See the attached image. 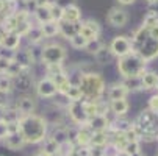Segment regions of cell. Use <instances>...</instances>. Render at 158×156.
<instances>
[{
	"label": "cell",
	"mask_w": 158,
	"mask_h": 156,
	"mask_svg": "<svg viewBox=\"0 0 158 156\" xmlns=\"http://www.w3.org/2000/svg\"><path fill=\"white\" fill-rule=\"evenodd\" d=\"M46 131H47L46 120L39 116L30 114L22 117L19 122V133L25 142H31V144L41 142L46 138Z\"/></svg>",
	"instance_id": "1"
},
{
	"label": "cell",
	"mask_w": 158,
	"mask_h": 156,
	"mask_svg": "<svg viewBox=\"0 0 158 156\" xmlns=\"http://www.w3.org/2000/svg\"><path fill=\"white\" fill-rule=\"evenodd\" d=\"M133 128L141 139H158V114L150 109H144L133 123Z\"/></svg>",
	"instance_id": "2"
},
{
	"label": "cell",
	"mask_w": 158,
	"mask_h": 156,
	"mask_svg": "<svg viewBox=\"0 0 158 156\" xmlns=\"http://www.w3.org/2000/svg\"><path fill=\"white\" fill-rule=\"evenodd\" d=\"M146 64H147V61L143 56H139L138 53L131 52V53L119 58L118 69H119V72H121V75L124 78L141 77L146 72Z\"/></svg>",
	"instance_id": "3"
},
{
	"label": "cell",
	"mask_w": 158,
	"mask_h": 156,
	"mask_svg": "<svg viewBox=\"0 0 158 156\" xmlns=\"http://www.w3.org/2000/svg\"><path fill=\"white\" fill-rule=\"evenodd\" d=\"M78 87H80V91H81V95L88 97L89 100H93L96 102L100 94L103 92V87H105V83L103 80L96 75V74H86L80 78L78 81Z\"/></svg>",
	"instance_id": "4"
},
{
	"label": "cell",
	"mask_w": 158,
	"mask_h": 156,
	"mask_svg": "<svg viewBox=\"0 0 158 156\" xmlns=\"http://www.w3.org/2000/svg\"><path fill=\"white\" fill-rule=\"evenodd\" d=\"M42 61L47 66H60L61 61L66 56V52L61 46H56V44H50V46L42 49Z\"/></svg>",
	"instance_id": "5"
},
{
	"label": "cell",
	"mask_w": 158,
	"mask_h": 156,
	"mask_svg": "<svg viewBox=\"0 0 158 156\" xmlns=\"http://www.w3.org/2000/svg\"><path fill=\"white\" fill-rule=\"evenodd\" d=\"M110 50H111V53L114 55V56L122 58V56H125V55H128V53L133 52L131 41L128 38H125V36H118V38H114V39L111 41Z\"/></svg>",
	"instance_id": "6"
},
{
	"label": "cell",
	"mask_w": 158,
	"mask_h": 156,
	"mask_svg": "<svg viewBox=\"0 0 158 156\" xmlns=\"http://www.w3.org/2000/svg\"><path fill=\"white\" fill-rule=\"evenodd\" d=\"M135 53H138L139 56H143L146 61H149V59H153L156 55H158V41H155V39H152V38H147L146 41H144V44L143 46L135 52Z\"/></svg>",
	"instance_id": "7"
},
{
	"label": "cell",
	"mask_w": 158,
	"mask_h": 156,
	"mask_svg": "<svg viewBox=\"0 0 158 156\" xmlns=\"http://www.w3.org/2000/svg\"><path fill=\"white\" fill-rule=\"evenodd\" d=\"M99 33H100V27H99L97 22H94V20H86L85 24L80 27V31H78V34H81L86 41L97 39Z\"/></svg>",
	"instance_id": "8"
},
{
	"label": "cell",
	"mask_w": 158,
	"mask_h": 156,
	"mask_svg": "<svg viewBox=\"0 0 158 156\" xmlns=\"http://www.w3.org/2000/svg\"><path fill=\"white\" fill-rule=\"evenodd\" d=\"M128 20V16L124 10H119V8H113L108 14V22L113 25V27H124Z\"/></svg>",
	"instance_id": "9"
},
{
	"label": "cell",
	"mask_w": 158,
	"mask_h": 156,
	"mask_svg": "<svg viewBox=\"0 0 158 156\" xmlns=\"http://www.w3.org/2000/svg\"><path fill=\"white\" fill-rule=\"evenodd\" d=\"M71 117L77 123H81V125L88 123L89 117L86 116L85 109H83V102H72V105H71Z\"/></svg>",
	"instance_id": "10"
},
{
	"label": "cell",
	"mask_w": 158,
	"mask_h": 156,
	"mask_svg": "<svg viewBox=\"0 0 158 156\" xmlns=\"http://www.w3.org/2000/svg\"><path fill=\"white\" fill-rule=\"evenodd\" d=\"M108 126H110V120L106 119V116L97 114V116H94V117H91L88 120V128L93 133L94 131H105Z\"/></svg>",
	"instance_id": "11"
},
{
	"label": "cell",
	"mask_w": 158,
	"mask_h": 156,
	"mask_svg": "<svg viewBox=\"0 0 158 156\" xmlns=\"http://www.w3.org/2000/svg\"><path fill=\"white\" fill-rule=\"evenodd\" d=\"M38 94L41 97H53L56 94V87L50 78H44L38 84Z\"/></svg>",
	"instance_id": "12"
},
{
	"label": "cell",
	"mask_w": 158,
	"mask_h": 156,
	"mask_svg": "<svg viewBox=\"0 0 158 156\" xmlns=\"http://www.w3.org/2000/svg\"><path fill=\"white\" fill-rule=\"evenodd\" d=\"M52 78V81H53V84H55V87H56V92H63V94H66L67 92V89L71 87V83H69V78H67L63 72H58V74H55V75H50Z\"/></svg>",
	"instance_id": "13"
},
{
	"label": "cell",
	"mask_w": 158,
	"mask_h": 156,
	"mask_svg": "<svg viewBox=\"0 0 158 156\" xmlns=\"http://www.w3.org/2000/svg\"><path fill=\"white\" fill-rule=\"evenodd\" d=\"M63 19L71 24H77L80 19V10L75 5H67L66 8H63Z\"/></svg>",
	"instance_id": "14"
},
{
	"label": "cell",
	"mask_w": 158,
	"mask_h": 156,
	"mask_svg": "<svg viewBox=\"0 0 158 156\" xmlns=\"http://www.w3.org/2000/svg\"><path fill=\"white\" fill-rule=\"evenodd\" d=\"M127 92H128V91L125 89V86H124L122 83H116V84H113V86L110 87L108 97H110L111 102H113V100H121V98H125Z\"/></svg>",
	"instance_id": "15"
},
{
	"label": "cell",
	"mask_w": 158,
	"mask_h": 156,
	"mask_svg": "<svg viewBox=\"0 0 158 156\" xmlns=\"http://www.w3.org/2000/svg\"><path fill=\"white\" fill-rule=\"evenodd\" d=\"M17 109L20 114H25V116H30L35 109V100L31 97H22L19 102H17Z\"/></svg>",
	"instance_id": "16"
},
{
	"label": "cell",
	"mask_w": 158,
	"mask_h": 156,
	"mask_svg": "<svg viewBox=\"0 0 158 156\" xmlns=\"http://www.w3.org/2000/svg\"><path fill=\"white\" fill-rule=\"evenodd\" d=\"M19 42H20V36L16 31H8L6 34H3L2 46H5L8 50H14L19 47Z\"/></svg>",
	"instance_id": "17"
},
{
	"label": "cell",
	"mask_w": 158,
	"mask_h": 156,
	"mask_svg": "<svg viewBox=\"0 0 158 156\" xmlns=\"http://www.w3.org/2000/svg\"><path fill=\"white\" fill-rule=\"evenodd\" d=\"M24 138L20 136V133H13V134H8L6 136V141H5V144H6V147L8 148H11V150H19L22 145H24Z\"/></svg>",
	"instance_id": "18"
},
{
	"label": "cell",
	"mask_w": 158,
	"mask_h": 156,
	"mask_svg": "<svg viewBox=\"0 0 158 156\" xmlns=\"http://www.w3.org/2000/svg\"><path fill=\"white\" fill-rule=\"evenodd\" d=\"M80 27L78 24H71V22H63V24H60V31L63 33V36L66 38H72L74 34H77L80 31Z\"/></svg>",
	"instance_id": "19"
},
{
	"label": "cell",
	"mask_w": 158,
	"mask_h": 156,
	"mask_svg": "<svg viewBox=\"0 0 158 156\" xmlns=\"http://www.w3.org/2000/svg\"><path fill=\"white\" fill-rule=\"evenodd\" d=\"M91 138H93V131L89 130L88 126H83L81 130L77 131V138L75 141L80 144V145H88V144H91Z\"/></svg>",
	"instance_id": "20"
},
{
	"label": "cell",
	"mask_w": 158,
	"mask_h": 156,
	"mask_svg": "<svg viewBox=\"0 0 158 156\" xmlns=\"http://www.w3.org/2000/svg\"><path fill=\"white\" fill-rule=\"evenodd\" d=\"M111 111H113L116 116H124L127 111H128V102H127L125 98L113 100V102H111Z\"/></svg>",
	"instance_id": "21"
},
{
	"label": "cell",
	"mask_w": 158,
	"mask_h": 156,
	"mask_svg": "<svg viewBox=\"0 0 158 156\" xmlns=\"http://www.w3.org/2000/svg\"><path fill=\"white\" fill-rule=\"evenodd\" d=\"M139 78H141V84L144 89H153L156 84V74L155 72H150V70L144 72Z\"/></svg>",
	"instance_id": "22"
},
{
	"label": "cell",
	"mask_w": 158,
	"mask_h": 156,
	"mask_svg": "<svg viewBox=\"0 0 158 156\" xmlns=\"http://www.w3.org/2000/svg\"><path fill=\"white\" fill-rule=\"evenodd\" d=\"M41 31H42L44 36L52 38V36H55V34L60 31V25L56 24V22L50 20V22H46V24H42V25H41Z\"/></svg>",
	"instance_id": "23"
},
{
	"label": "cell",
	"mask_w": 158,
	"mask_h": 156,
	"mask_svg": "<svg viewBox=\"0 0 158 156\" xmlns=\"http://www.w3.org/2000/svg\"><path fill=\"white\" fill-rule=\"evenodd\" d=\"M131 126H133L131 122L125 120V119H116L114 122H111V128L114 130V133H122V134L125 131H128Z\"/></svg>",
	"instance_id": "24"
},
{
	"label": "cell",
	"mask_w": 158,
	"mask_h": 156,
	"mask_svg": "<svg viewBox=\"0 0 158 156\" xmlns=\"http://www.w3.org/2000/svg\"><path fill=\"white\" fill-rule=\"evenodd\" d=\"M108 142V133L106 131H94L93 138H91V144H94L96 147H103Z\"/></svg>",
	"instance_id": "25"
},
{
	"label": "cell",
	"mask_w": 158,
	"mask_h": 156,
	"mask_svg": "<svg viewBox=\"0 0 158 156\" xmlns=\"http://www.w3.org/2000/svg\"><path fill=\"white\" fill-rule=\"evenodd\" d=\"M127 91H138V89H143V84H141V78L139 77H131V78H125L124 83Z\"/></svg>",
	"instance_id": "26"
},
{
	"label": "cell",
	"mask_w": 158,
	"mask_h": 156,
	"mask_svg": "<svg viewBox=\"0 0 158 156\" xmlns=\"http://www.w3.org/2000/svg\"><path fill=\"white\" fill-rule=\"evenodd\" d=\"M58 147H60V144H58L56 141H53L52 138H49L46 142H44L42 151L47 153L49 156H55V154H58Z\"/></svg>",
	"instance_id": "27"
},
{
	"label": "cell",
	"mask_w": 158,
	"mask_h": 156,
	"mask_svg": "<svg viewBox=\"0 0 158 156\" xmlns=\"http://www.w3.org/2000/svg\"><path fill=\"white\" fill-rule=\"evenodd\" d=\"M74 151H75V148H74V144L71 141H66V142L60 144V147H58V154L60 156H72Z\"/></svg>",
	"instance_id": "28"
},
{
	"label": "cell",
	"mask_w": 158,
	"mask_h": 156,
	"mask_svg": "<svg viewBox=\"0 0 158 156\" xmlns=\"http://www.w3.org/2000/svg\"><path fill=\"white\" fill-rule=\"evenodd\" d=\"M96 56H97V61H99V62L106 64V62H110V61H111V58L114 56V55L111 53V50H110V49H103V47H102V49L96 53Z\"/></svg>",
	"instance_id": "29"
},
{
	"label": "cell",
	"mask_w": 158,
	"mask_h": 156,
	"mask_svg": "<svg viewBox=\"0 0 158 156\" xmlns=\"http://www.w3.org/2000/svg\"><path fill=\"white\" fill-rule=\"evenodd\" d=\"M27 36H28V41L33 42V44L39 42V41L44 38V34H42V31H41V27H33V28H30L28 33H27Z\"/></svg>",
	"instance_id": "30"
},
{
	"label": "cell",
	"mask_w": 158,
	"mask_h": 156,
	"mask_svg": "<svg viewBox=\"0 0 158 156\" xmlns=\"http://www.w3.org/2000/svg\"><path fill=\"white\" fill-rule=\"evenodd\" d=\"M66 97L69 98L71 102H80V98H81V91H80V87L71 84V87L67 89V92H66Z\"/></svg>",
	"instance_id": "31"
},
{
	"label": "cell",
	"mask_w": 158,
	"mask_h": 156,
	"mask_svg": "<svg viewBox=\"0 0 158 156\" xmlns=\"http://www.w3.org/2000/svg\"><path fill=\"white\" fill-rule=\"evenodd\" d=\"M36 19L42 24H46V22H50L52 17H50V11H49V6L46 8H38L36 10Z\"/></svg>",
	"instance_id": "32"
},
{
	"label": "cell",
	"mask_w": 158,
	"mask_h": 156,
	"mask_svg": "<svg viewBox=\"0 0 158 156\" xmlns=\"http://www.w3.org/2000/svg\"><path fill=\"white\" fill-rule=\"evenodd\" d=\"M49 11H50V17L53 22H58L63 19V8L60 5H49Z\"/></svg>",
	"instance_id": "33"
},
{
	"label": "cell",
	"mask_w": 158,
	"mask_h": 156,
	"mask_svg": "<svg viewBox=\"0 0 158 156\" xmlns=\"http://www.w3.org/2000/svg\"><path fill=\"white\" fill-rule=\"evenodd\" d=\"M102 47H103V46H102V42H100L99 39L88 41V42H86V46H85V49H86L89 53H97V52H99Z\"/></svg>",
	"instance_id": "34"
},
{
	"label": "cell",
	"mask_w": 158,
	"mask_h": 156,
	"mask_svg": "<svg viewBox=\"0 0 158 156\" xmlns=\"http://www.w3.org/2000/svg\"><path fill=\"white\" fill-rule=\"evenodd\" d=\"M122 151H124L125 154H128V156H133V154L139 153V151H141V150H139V142H127Z\"/></svg>",
	"instance_id": "35"
},
{
	"label": "cell",
	"mask_w": 158,
	"mask_h": 156,
	"mask_svg": "<svg viewBox=\"0 0 158 156\" xmlns=\"http://www.w3.org/2000/svg\"><path fill=\"white\" fill-rule=\"evenodd\" d=\"M86 42H88V41H86L81 34H78V33L71 38V44H72V47H75V49H85Z\"/></svg>",
	"instance_id": "36"
},
{
	"label": "cell",
	"mask_w": 158,
	"mask_h": 156,
	"mask_svg": "<svg viewBox=\"0 0 158 156\" xmlns=\"http://www.w3.org/2000/svg\"><path fill=\"white\" fill-rule=\"evenodd\" d=\"M11 87H13L11 78H8V77H2V78H0V92L6 94V92L11 91Z\"/></svg>",
	"instance_id": "37"
},
{
	"label": "cell",
	"mask_w": 158,
	"mask_h": 156,
	"mask_svg": "<svg viewBox=\"0 0 158 156\" xmlns=\"http://www.w3.org/2000/svg\"><path fill=\"white\" fill-rule=\"evenodd\" d=\"M52 139L56 141L58 144L66 142V141H67V131H66V130H56L53 134H52Z\"/></svg>",
	"instance_id": "38"
},
{
	"label": "cell",
	"mask_w": 158,
	"mask_h": 156,
	"mask_svg": "<svg viewBox=\"0 0 158 156\" xmlns=\"http://www.w3.org/2000/svg\"><path fill=\"white\" fill-rule=\"evenodd\" d=\"M158 24V16H153V14H147L146 16V19H144V24H143V27L144 28H152V27H155Z\"/></svg>",
	"instance_id": "39"
},
{
	"label": "cell",
	"mask_w": 158,
	"mask_h": 156,
	"mask_svg": "<svg viewBox=\"0 0 158 156\" xmlns=\"http://www.w3.org/2000/svg\"><path fill=\"white\" fill-rule=\"evenodd\" d=\"M17 84H19V87L20 89H28L30 87V78L27 77V75H19L17 77Z\"/></svg>",
	"instance_id": "40"
},
{
	"label": "cell",
	"mask_w": 158,
	"mask_h": 156,
	"mask_svg": "<svg viewBox=\"0 0 158 156\" xmlns=\"http://www.w3.org/2000/svg\"><path fill=\"white\" fill-rule=\"evenodd\" d=\"M149 105H150V108H149V109L158 114V94L150 97V100H149Z\"/></svg>",
	"instance_id": "41"
},
{
	"label": "cell",
	"mask_w": 158,
	"mask_h": 156,
	"mask_svg": "<svg viewBox=\"0 0 158 156\" xmlns=\"http://www.w3.org/2000/svg\"><path fill=\"white\" fill-rule=\"evenodd\" d=\"M10 64H11L10 59H6V58H3V56H0V72H8Z\"/></svg>",
	"instance_id": "42"
},
{
	"label": "cell",
	"mask_w": 158,
	"mask_h": 156,
	"mask_svg": "<svg viewBox=\"0 0 158 156\" xmlns=\"http://www.w3.org/2000/svg\"><path fill=\"white\" fill-rule=\"evenodd\" d=\"M149 14L158 16V0L153 2V3H149Z\"/></svg>",
	"instance_id": "43"
},
{
	"label": "cell",
	"mask_w": 158,
	"mask_h": 156,
	"mask_svg": "<svg viewBox=\"0 0 158 156\" xmlns=\"http://www.w3.org/2000/svg\"><path fill=\"white\" fill-rule=\"evenodd\" d=\"M149 38H152V39L158 41V24H156L155 27L149 28Z\"/></svg>",
	"instance_id": "44"
},
{
	"label": "cell",
	"mask_w": 158,
	"mask_h": 156,
	"mask_svg": "<svg viewBox=\"0 0 158 156\" xmlns=\"http://www.w3.org/2000/svg\"><path fill=\"white\" fill-rule=\"evenodd\" d=\"M8 136V131H6V123L5 122H0V139H3Z\"/></svg>",
	"instance_id": "45"
},
{
	"label": "cell",
	"mask_w": 158,
	"mask_h": 156,
	"mask_svg": "<svg viewBox=\"0 0 158 156\" xmlns=\"http://www.w3.org/2000/svg\"><path fill=\"white\" fill-rule=\"evenodd\" d=\"M35 3L38 8H46L50 5V0H35Z\"/></svg>",
	"instance_id": "46"
},
{
	"label": "cell",
	"mask_w": 158,
	"mask_h": 156,
	"mask_svg": "<svg viewBox=\"0 0 158 156\" xmlns=\"http://www.w3.org/2000/svg\"><path fill=\"white\" fill-rule=\"evenodd\" d=\"M119 3H122V5H130V3H133L135 0H118Z\"/></svg>",
	"instance_id": "47"
},
{
	"label": "cell",
	"mask_w": 158,
	"mask_h": 156,
	"mask_svg": "<svg viewBox=\"0 0 158 156\" xmlns=\"http://www.w3.org/2000/svg\"><path fill=\"white\" fill-rule=\"evenodd\" d=\"M35 156H49L47 153H44V151H39V153H36Z\"/></svg>",
	"instance_id": "48"
},
{
	"label": "cell",
	"mask_w": 158,
	"mask_h": 156,
	"mask_svg": "<svg viewBox=\"0 0 158 156\" xmlns=\"http://www.w3.org/2000/svg\"><path fill=\"white\" fill-rule=\"evenodd\" d=\"M3 113H5V111L0 108V122H2V119H3Z\"/></svg>",
	"instance_id": "49"
},
{
	"label": "cell",
	"mask_w": 158,
	"mask_h": 156,
	"mask_svg": "<svg viewBox=\"0 0 158 156\" xmlns=\"http://www.w3.org/2000/svg\"><path fill=\"white\" fill-rule=\"evenodd\" d=\"M2 42H3V33H0V46H2Z\"/></svg>",
	"instance_id": "50"
},
{
	"label": "cell",
	"mask_w": 158,
	"mask_h": 156,
	"mask_svg": "<svg viewBox=\"0 0 158 156\" xmlns=\"http://www.w3.org/2000/svg\"><path fill=\"white\" fill-rule=\"evenodd\" d=\"M133 156H143V154H141V151H139V153H136V154H133Z\"/></svg>",
	"instance_id": "51"
},
{
	"label": "cell",
	"mask_w": 158,
	"mask_h": 156,
	"mask_svg": "<svg viewBox=\"0 0 158 156\" xmlns=\"http://www.w3.org/2000/svg\"><path fill=\"white\" fill-rule=\"evenodd\" d=\"M147 2H149V3H153V2H156V0H147Z\"/></svg>",
	"instance_id": "52"
},
{
	"label": "cell",
	"mask_w": 158,
	"mask_h": 156,
	"mask_svg": "<svg viewBox=\"0 0 158 156\" xmlns=\"http://www.w3.org/2000/svg\"><path fill=\"white\" fill-rule=\"evenodd\" d=\"M155 87L158 89V77H156V84H155Z\"/></svg>",
	"instance_id": "53"
},
{
	"label": "cell",
	"mask_w": 158,
	"mask_h": 156,
	"mask_svg": "<svg viewBox=\"0 0 158 156\" xmlns=\"http://www.w3.org/2000/svg\"><path fill=\"white\" fill-rule=\"evenodd\" d=\"M55 156H60V154H55Z\"/></svg>",
	"instance_id": "54"
}]
</instances>
